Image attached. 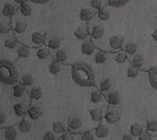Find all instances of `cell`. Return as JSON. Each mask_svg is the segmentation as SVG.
<instances>
[{
	"instance_id": "6da1fadb",
	"label": "cell",
	"mask_w": 157,
	"mask_h": 140,
	"mask_svg": "<svg viewBox=\"0 0 157 140\" xmlns=\"http://www.w3.org/2000/svg\"><path fill=\"white\" fill-rule=\"evenodd\" d=\"M70 74L73 83L80 87H94L97 85L95 71L88 63H73L70 68Z\"/></svg>"
},
{
	"instance_id": "7a4b0ae2",
	"label": "cell",
	"mask_w": 157,
	"mask_h": 140,
	"mask_svg": "<svg viewBox=\"0 0 157 140\" xmlns=\"http://www.w3.org/2000/svg\"><path fill=\"white\" fill-rule=\"evenodd\" d=\"M18 71L14 63L11 61L2 59L0 63V80L6 86H14L18 83Z\"/></svg>"
},
{
	"instance_id": "3957f363",
	"label": "cell",
	"mask_w": 157,
	"mask_h": 140,
	"mask_svg": "<svg viewBox=\"0 0 157 140\" xmlns=\"http://www.w3.org/2000/svg\"><path fill=\"white\" fill-rule=\"evenodd\" d=\"M89 100H90V104L91 105L94 106V108H100L102 109L103 112L106 113L108 112V103L106 100V97L105 95L101 92L100 90L97 88V87H93L91 89L90 93H89Z\"/></svg>"
},
{
	"instance_id": "277c9868",
	"label": "cell",
	"mask_w": 157,
	"mask_h": 140,
	"mask_svg": "<svg viewBox=\"0 0 157 140\" xmlns=\"http://www.w3.org/2000/svg\"><path fill=\"white\" fill-rule=\"evenodd\" d=\"M125 40L124 37H121L120 35H114L112 37L109 38L108 40V49L106 52L108 53H116L121 50H124V46H125Z\"/></svg>"
},
{
	"instance_id": "5b68a950",
	"label": "cell",
	"mask_w": 157,
	"mask_h": 140,
	"mask_svg": "<svg viewBox=\"0 0 157 140\" xmlns=\"http://www.w3.org/2000/svg\"><path fill=\"white\" fill-rule=\"evenodd\" d=\"M89 35L91 38L90 40L97 47L101 43V40L103 39L104 35H105V27L98 24L91 25V26H89Z\"/></svg>"
},
{
	"instance_id": "8992f818",
	"label": "cell",
	"mask_w": 157,
	"mask_h": 140,
	"mask_svg": "<svg viewBox=\"0 0 157 140\" xmlns=\"http://www.w3.org/2000/svg\"><path fill=\"white\" fill-rule=\"evenodd\" d=\"M12 27L15 35L22 36L27 29V22L21 17H19L18 15H16L12 18Z\"/></svg>"
},
{
	"instance_id": "52a82bcc",
	"label": "cell",
	"mask_w": 157,
	"mask_h": 140,
	"mask_svg": "<svg viewBox=\"0 0 157 140\" xmlns=\"http://www.w3.org/2000/svg\"><path fill=\"white\" fill-rule=\"evenodd\" d=\"M46 34H43L41 32H35L30 35V38H29V46L35 48H38V47H41L43 45H45L46 43Z\"/></svg>"
},
{
	"instance_id": "ba28073f",
	"label": "cell",
	"mask_w": 157,
	"mask_h": 140,
	"mask_svg": "<svg viewBox=\"0 0 157 140\" xmlns=\"http://www.w3.org/2000/svg\"><path fill=\"white\" fill-rule=\"evenodd\" d=\"M83 126H84V123L81 117H71L67 123V129L75 135L84 133L85 131H83Z\"/></svg>"
},
{
	"instance_id": "9c48e42d",
	"label": "cell",
	"mask_w": 157,
	"mask_h": 140,
	"mask_svg": "<svg viewBox=\"0 0 157 140\" xmlns=\"http://www.w3.org/2000/svg\"><path fill=\"white\" fill-rule=\"evenodd\" d=\"M17 12H18V9L15 4L10 3V2H6L3 3L1 9V13L3 18H6V19H12L14 16L17 15Z\"/></svg>"
},
{
	"instance_id": "30bf717a",
	"label": "cell",
	"mask_w": 157,
	"mask_h": 140,
	"mask_svg": "<svg viewBox=\"0 0 157 140\" xmlns=\"http://www.w3.org/2000/svg\"><path fill=\"white\" fill-rule=\"evenodd\" d=\"M2 137L4 140H16L18 136V124L12 127H7L6 129H1Z\"/></svg>"
},
{
	"instance_id": "8fae6325",
	"label": "cell",
	"mask_w": 157,
	"mask_h": 140,
	"mask_svg": "<svg viewBox=\"0 0 157 140\" xmlns=\"http://www.w3.org/2000/svg\"><path fill=\"white\" fill-rule=\"evenodd\" d=\"M73 36L77 38L78 40L84 42L88 39V37H90L89 35V25H81L77 29L73 32Z\"/></svg>"
},
{
	"instance_id": "7c38bea8",
	"label": "cell",
	"mask_w": 157,
	"mask_h": 140,
	"mask_svg": "<svg viewBox=\"0 0 157 140\" xmlns=\"http://www.w3.org/2000/svg\"><path fill=\"white\" fill-rule=\"evenodd\" d=\"M106 97V100H107L109 106H118L121 103V95L117 91L115 90H111L107 92L106 94H104Z\"/></svg>"
},
{
	"instance_id": "4fadbf2b",
	"label": "cell",
	"mask_w": 157,
	"mask_h": 140,
	"mask_svg": "<svg viewBox=\"0 0 157 140\" xmlns=\"http://www.w3.org/2000/svg\"><path fill=\"white\" fill-rule=\"evenodd\" d=\"M97 49L98 48L95 47V45L89 39L82 42V44H81V52L85 55H92L93 53H95Z\"/></svg>"
},
{
	"instance_id": "5bb4252c",
	"label": "cell",
	"mask_w": 157,
	"mask_h": 140,
	"mask_svg": "<svg viewBox=\"0 0 157 140\" xmlns=\"http://www.w3.org/2000/svg\"><path fill=\"white\" fill-rule=\"evenodd\" d=\"M129 62H130V65H132L133 67L137 68L140 71L145 68V58L141 53H137V55L129 58Z\"/></svg>"
},
{
	"instance_id": "9a60e30c",
	"label": "cell",
	"mask_w": 157,
	"mask_h": 140,
	"mask_svg": "<svg viewBox=\"0 0 157 140\" xmlns=\"http://www.w3.org/2000/svg\"><path fill=\"white\" fill-rule=\"evenodd\" d=\"M12 95L15 98H22L24 95H29V92H26V88L21 84V82H18L12 86Z\"/></svg>"
},
{
	"instance_id": "2e32d148",
	"label": "cell",
	"mask_w": 157,
	"mask_h": 140,
	"mask_svg": "<svg viewBox=\"0 0 157 140\" xmlns=\"http://www.w3.org/2000/svg\"><path fill=\"white\" fill-rule=\"evenodd\" d=\"M95 13H97V12H94L93 9L84 7V9H82L80 11V13H78V19H80L82 22L87 23V22H89L90 20H92L93 18H94Z\"/></svg>"
},
{
	"instance_id": "e0dca14e",
	"label": "cell",
	"mask_w": 157,
	"mask_h": 140,
	"mask_svg": "<svg viewBox=\"0 0 157 140\" xmlns=\"http://www.w3.org/2000/svg\"><path fill=\"white\" fill-rule=\"evenodd\" d=\"M47 47L49 48V51L52 52V55L57 50L61 49V45H62V42L58 37H50L48 39H46V43H45Z\"/></svg>"
},
{
	"instance_id": "ac0fdd59",
	"label": "cell",
	"mask_w": 157,
	"mask_h": 140,
	"mask_svg": "<svg viewBox=\"0 0 157 140\" xmlns=\"http://www.w3.org/2000/svg\"><path fill=\"white\" fill-rule=\"evenodd\" d=\"M33 50H34L35 57H36L37 60H39V61L46 60L50 55L49 48L47 47L46 45H43V46H41V47L35 48V49H33Z\"/></svg>"
},
{
	"instance_id": "d6986e66",
	"label": "cell",
	"mask_w": 157,
	"mask_h": 140,
	"mask_svg": "<svg viewBox=\"0 0 157 140\" xmlns=\"http://www.w3.org/2000/svg\"><path fill=\"white\" fill-rule=\"evenodd\" d=\"M145 132H146L145 128L139 123H132L130 126V129H129V134L136 140H138L139 137L145 133Z\"/></svg>"
},
{
	"instance_id": "ffe728a7",
	"label": "cell",
	"mask_w": 157,
	"mask_h": 140,
	"mask_svg": "<svg viewBox=\"0 0 157 140\" xmlns=\"http://www.w3.org/2000/svg\"><path fill=\"white\" fill-rule=\"evenodd\" d=\"M19 41L15 36H7L3 39V47L6 49H9V50H13V49H16L18 48L19 46Z\"/></svg>"
},
{
	"instance_id": "44dd1931",
	"label": "cell",
	"mask_w": 157,
	"mask_h": 140,
	"mask_svg": "<svg viewBox=\"0 0 157 140\" xmlns=\"http://www.w3.org/2000/svg\"><path fill=\"white\" fill-rule=\"evenodd\" d=\"M30 120H32V119H30L29 117L26 115L21 121H20V123H18L19 133H21V134L29 133L30 130H32V123H30Z\"/></svg>"
},
{
	"instance_id": "7402d4cb",
	"label": "cell",
	"mask_w": 157,
	"mask_h": 140,
	"mask_svg": "<svg viewBox=\"0 0 157 140\" xmlns=\"http://www.w3.org/2000/svg\"><path fill=\"white\" fill-rule=\"evenodd\" d=\"M120 119H121V113L116 110H108L105 117H104V120H106V123L110 124H114L116 123H118Z\"/></svg>"
},
{
	"instance_id": "603a6c76",
	"label": "cell",
	"mask_w": 157,
	"mask_h": 140,
	"mask_svg": "<svg viewBox=\"0 0 157 140\" xmlns=\"http://www.w3.org/2000/svg\"><path fill=\"white\" fill-rule=\"evenodd\" d=\"M110 59V55H109L108 52L103 51L101 49H97V51L94 53V63L97 65H103L105 63H107V61Z\"/></svg>"
},
{
	"instance_id": "cb8c5ba5",
	"label": "cell",
	"mask_w": 157,
	"mask_h": 140,
	"mask_svg": "<svg viewBox=\"0 0 157 140\" xmlns=\"http://www.w3.org/2000/svg\"><path fill=\"white\" fill-rule=\"evenodd\" d=\"M89 115L92 121L94 123H100V121L104 120V117H105V113L103 112L102 109L100 108H90L89 110Z\"/></svg>"
},
{
	"instance_id": "d4e9b609",
	"label": "cell",
	"mask_w": 157,
	"mask_h": 140,
	"mask_svg": "<svg viewBox=\"0 0 157 140\" xmlns=\"http://www.w3.org/2000/svg\"><path fill=\"white\" fill-rule=\"evenodd\" d=\"M95 86H97V88L103 94H106L109 91H111V89H112V81L110 78H103Z\"/></svg>"
},
{
	"instance_id": "484cf974",
	"label": "cell",
	"mask_w": 157,
	"mask_h": 140,
	"mask_svg": "<svg viewBox=\"0 0 157 140\" xmlns=\"http://www.w3.org/2000/svg\"><path fill=\"white\" fill-rule=\"evenodd\" d=\"M27 110H29V108H26L23 103H16L13 106V111H14L15 115L22 119L27 115Z\"/></svg>"
},
{
	"instance_id": "4316f807",
	"label": "cell",
	"mask_w": 157,
	"mask_h": 140,
	"mask_svg": "<svg viewBox=\"0 0 157 140\" xmlns=\"http://www.w3.org/2000/svg\"><path fill=\"white\" fill-rule=\"evenodd\" d=\"M148 80L151 87L157 91V66H153L148 70Z\"/></svg>"
},
{
	"instance_id": "83f0119b",
	"label": "cell",
	"mask_w": 157,
	"mask_h": 140,
	"mask_svg": "<svg viewBox=\"0 0 157 140\" xmlns=\"http://www.w3.org/2000/svg\"><path fill=\"white\" fill-rule=\"evenodd\" d=\"M43 115V111L41 108L38 106H30L29 107V110H27V116L29 117L32 120H37L40 117Z\"/></svg>"
},
{
	"instance_id": "f1b7e54d",
	"label": "cell",
	"mask_w": 157,
	"mask_h": 140,
	"mask_svg": "<svg viewBox=\"0 0 157 140\" xmlns=\"http://www.w3.org/2000/svg\"><path fill=\"white\" fill-rule=\"evenodd\" d=\"M19 14L24 18H29L33 14V6L29 1H25L24 3L20 4L18 7Z\"/></svg>"
},
{
	"instance_id": "f546056e",
	"label": "cell",
	"mask_w": 157,
	"mask_h": 140,
	"mask_svg": "<svg viewBox=\"0 0 157 140\" xmlns=\"http://www.w3.org/2000/svg\"><path fill=\"white\" fill-rule=\"evenodd\" d=\"M93 132H94V135L95 137L98 139H103V138H106V137H108L109 135V129L107 126H105L104 123H101L98 124V126L93 130Z\"/></svg>"
},
{
	"instance_id": "4dcf8cb0",
	"label": "cell",
	"mask_w": 157,
	"mask_h": 140,
	"mask_svg": "<svg viewBox=\"0 0 157 140\" xmlns=\"http://www.w3.org/2000/svg\"><path fill=\"white\" fill-rule=\"evenodd\" d=\"M30 47L20 43L18 48H17V57L18 59H29L30 57Z\"/></svg>"
},
{
	"instance_id": "1f68e13d",
	"label": "cell",
	"mask_w": 157,
	"mask_h": 140,
	"mask_svg": "<svg viewBox=\"0 0 157 140\" xmlns=\"http://www.w3.org/2000/svg\"><path fill=\"white\" fill-rule=\"evenodd\" d=\"M63 69H64V66H63V64L56 62L55 60H52V62L48 64V71H49L50 74H52V75L60 74V73L63 71Z\"/></svg>"
},
{
	"instance_id": "d6a6232c",
	"label": "cell",
	"mask_w": 157,
	"mask_h": 140,
	"mask_svg": "<svg viewBox=\"0 0 157 140\" xmlns=\"http://www.w3.org/2000/svg\"><path fill=\"white\" fill-rule=\"evenodd\" d=\"M11 30H13L12 27V19H6L3 18L0 23V32L2 36H6L11 32Z\"/></svg>"
},
{
	"instance_id": "836d02e7",
	"label": "cell",
	"mask_w": 157,
	"mask_h": 140,
	"mask_svg": "<svg viewBox=\"0 0 157 140\" xmlns=\"http://www.w3.org/2000/svg\"><path fill=\"white\" fill-rule=\"evenodd\" d=\"M124 50L127 53L128 58H131L138 53V45L134 42H128L124 46Z\"/></svg>"
},
{
	"instance_id": "e575fe53",
	"label": "cell",
	"mask_w": 157,
	"mask_h": 140,
	"mask_svg": "<svg viewBox=\"0 0 157 140\" xmlns=\"http://www.w3.org/2000/svg\"><path fill=\"white\" fill-rule=\"evenodd\" d=\"M52 57H54V60L58 63H61V64H66L67 63V52L62 48L52 53Z\"/></svg>"
},
{
	"instance_id": "d590c367",
	"label": "cell",
	"mask_w": 157,
	"mask_h": 140,
	"mask_svg": "<svg viewBox=\"0 0 157 140\" xmlns=\"http://www.w3.org/2000/svg\"><path fill=\"white\" fill-rule=\"evenodd\" d=\"M145 130L151 136H157V119H149L146 123Z\"/></svg>"
},
{
	"instance_id": "8d00e7d4",
	"label": "cell",
	"mask_w": 157,
	"mask_h": 140,
	"mask_svg": "<svg viewBox=\"0 0 157 140\" xmlns=\"http://www.w3.org/2000/svg\"><path fill=\"white\" fill-rule=\"evenodd\" d=\"M42 95V89L40 87H32L29 90V97L30 100H40Z\"/></svg>"
},
{
	"instance_id": "74e56055",
	"label": "cell",
	"mask_w": 157,
	"mask_h": 140,
	"mask_svg": "<svg viewBox=\"0 0 157 140\" xmlns=\"http://www.w3.org/2000/svg\"><path fill=\"white\" fill-rule=\"evenodd\" d=\"M112 59L114 60V62L117 63V64H125L126 62L129 61V58H128L127 53L125 52V50H121V51L114 53V55H113Z\"/></svg>"
},
{
	"instance_id": "f35d334b",
	"label": "cell",
	"mask_w": 157,
	"mask_h": 140,
	"mask_svg": "<svg viewBox=\"0 0 157 140\" xmlns=\"http://www.w3.org/2000/svg\"><path fill=\"white\" fill-rule=\"evenodd\" d=\"M66 130L68 129L66 128L64 123H62V121H55L54 124H52V132L57 135H59V136H61Z\"/></svg>"
},
{
	"instance_id": "ab89813d",
	"label": "cell",
	"mask_w": 157,
	"mask_h": 140,
	"mask_svg": "<svg viewBox=\"0 0 157 140\" xmlns=\"http://www.w3.org/2000/svg\"><path fill=\"white\" fill-rule=\"evenodd\" d=\"M95 18L100 21H105V20H108L110 18V13H109L108 9L106 6H104L103 9H98V11L95 13Z\"/></svg>"
},
{
	"instance_id": "60d3db41",
	"label": "cell",
	"mask_w": 157,
	"mask_h": 140,
	"mask_svg": "<svg viewBox=\"0 0 157 140\" xmlns=\"http://www.w3.org/2000/svg\"><path fill=\"white\" fill-rule=\"evenodd\" d=\"M34 82H35V78L30 73H25V74L22 75L21 78V84L24 86L25 88H29L34 85Z\"/></svg>"
},
{
	"instance_id": "b9f144b4",
	"label": "cell",
	"mask_w": 157,
	"mask_h": 140,
	"mask_svg": "<svg viewBox=\"0 0 157 140\" xmlns=\"http://www.w3.org/2000/svg\"><path fill=\"white\" fill-rule=\"evenodd\" d=\"M131 0H106L107 4L111 7H114V9H118V7H123L130 2Z\"/></svg>"
},
{
	"instance_id": "7bdbcfd3",
	"label": "cell",
	"mask_w": 157,
	"mask_h": 140,
	"mask_svg": "<svg viewBox=\"0 0 157 140\" xmlns=\"http://www.w3.org/2000/svg\"><path fill=\"white\" fill-rule=\"evenodd\" d=\"M89 4H90L91 9H93L94 12H98V9H103V7L105 6L104 0H90Z\"/></svg>"
},
{
	"instance_id": "ee69618b",
	"label": "cell",
	"mask_w": 157,
	"mask_h": 140,
	"mask_svg": "<svg viewBox=\"0 0 157 140\" xmlns=\"http://www.w3.org/2000/svg\"><path fill=\"white\" fill-rule=\"evenodd\" d=\"M140 73V70H138L137 68L133 67L132 65H130L127 69V76L129 78H136Z\"/></svg>"
},
{
	"instance_id": "f6af8a7d",
	"label": "cell",
	"mask_w": 157,
	"mask_h": 140,
	"mask_svg": "<svg viewBox=\"0 0 157 140\" xmlns=\"http://www.w3.org/2000/svg\"><path fill=\"white\" fill-rule=\"evenodd\" d=\"M78 138H80V140H95L97 137H95L93 131H87L78 135Z\"/></svg>"
},
{
	"instance_id": "bcb514c9",
	"label": "cell",
	"mask_w": 157,
	"mask_h": 140,
	"mask_svg": "<svg viewBox=\"0 0 157 140\" xmlns=\"http://www.w3.org/2000/svg\"><path fill=\"white\" fill-rule=\"evenodd\" d=\"M60 140H75V134H73L69 130H66L60 136Z\"/></svg>"
},
{
	"instance_id": "7dc6e473",
	"label": "cell",
	"mask_w": 157,
	"mask_h": 140,
	"mask_svg": "<svg viewBox=\"0 0 157 140\" xmlns=\"http://www.w3.org/2000/svg\"><path fill=\"white\" fill-rule=\"evenodd\" d=\"M60 136L54 133L52 131H47L43 136V140H59Z\"/></svg>"
},
{
	"instance_id": "c3c4849f",
	"label": "cell",
	"mask_w": 157,
	"mask_h": 140,
	"mask_svg": "<svg viewBox=\"0 0 157 140\" xmlns=\"http://www.w3.org/2000/svg\"><path fill=\"white\" fill-rule=\"evenodd\" d=\"M7 123V116L6 114V112L1 111L0 112V127H1V129H6V124Z\"/></svg>"
},
{
	"instance_id": "681fc988",
	"label": "cell",
	"mask_w": 157,
	"mask_h": 140,
	"mask_svg": "<svg viewBox=\"0 0 157 140\" xmlns=\"http://www.w3.org/2000/svg\"><path fill=\"white\" fill-rule=\"evenodd\" d=\"M138 140H153V136H151L150 134H148L147 132H145V133L139 137Z\"/></svg>"
},
{
	"instance_id": "f907efd6",
	"label": "cell",
	"mask_w": 157,
	"mask_h": 140,
	"mask_svg": "<svg viewBox=\"0 0 157 140\" xmlns=\"http://www.w3.org/2000/svg\"><path fill=\"white\" fill-rule=\"evenodd\" d=\"M29 1L33 2V3H36V4H44V3L49 2L50 0H29Z\"/></svg>"
},
{
	"instance_id": "816d5d0a",
	"label": "cell",
	"mask_w": 157,
	"mask_h": 140,
	"mask_svg": "<svg viewBox=\"0 0 157 140\" xmlns=\"http://www.w3.org/2000/svg\"><path fill=\"white\" fill-rule=\"evenodd\" d=\"M121 140H136V139H134L130 134H124Z\"/></svg>"
},
{
	"instance_id": "f5cc1de1",
	"label": "cell",
	"mask_w": 157,
	"mask_h": 140,
	"mask_svg": "<svg viewBox=\"0 0 157 140\" xmlns=\"http://www.w3.org/2000/svg\"><path fill=\"white\" fill-rule=\"evenodd\" d=\"M151 37H152V40H153L155 43H157V28H155L153 32H152Z\"/></svg>"
},
{
	"instance_id": "db71d44e",
	"label": "cell",
	"mask_w": 157,
	"mask_h": 140,
	"mask_svg": "<svg viewBox=\"0 0 157 140\" xmlns=\"http://www.w3.org/2000/svg\"><path fill=\"white\" fill-rule=\"evenodd\" d=\"M25 1H27V0H14L15 3L18 4V6H20V4H22V3H24Z\"/></svg>"
},
{
	"instance_id": "11a10c76",
	"label": "cell",
	"mask_w": 157,
	"mask_h": 140,
	"mask_svg": "<svg viewBox=\"0 0 157 140\" xmlns=\"http://www.w3.org/2000/svg\"><path fill=\"white\" fill-rule=\"evenodd\" d=\"M155 18H156V21H157V14H156V17Z\"/></svg>"
}]
</instances>
